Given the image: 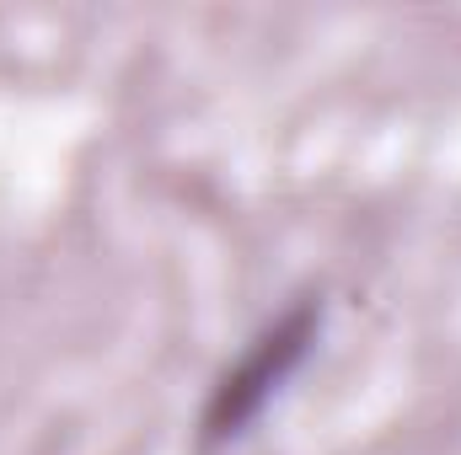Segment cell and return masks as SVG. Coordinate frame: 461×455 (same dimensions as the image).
Returning a JSON list of instances; mask_svg holds the SVG:
<instances>
[{
	"label": "cell",
	"mask_w": 461,
	"mask_h": 455,
	"mask_svg": "<svg viewBox=\"0 0 461 455\" xmlns=\"http://www.w3.org/2000/svg\"><path fill=\"white\" fill-rule=\"evenodd\" d=\"M306 338H312V311H295L290 322H279L268 338L236 364V375L226 380V391H221V402H215V413H210V429H215V434H230L236 424H247V418L263 407V397L290 375V364L301 359Z\"/></svg>",
	"instance_id": "6da1fadb"
}]
</instances>
